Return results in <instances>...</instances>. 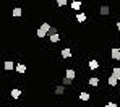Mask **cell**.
<instances>
[{
  "label": "cell",
  "instance_id": "6da1fadb",
  "mask_svg": "<svg viewBox=\"0 0 120 107\" xmlns=\"http://www.w3.org/2000/svg\"><path fill=\"white\" fill-rule=\"evenodd\" d=\"M60 55H62V59H63V60L70 59V57H71V49H68V47L62 49V50H60Z\"/></svg>",
  "mask_w": 120,
  "mask_h": 107
},
{
  "label": "cell",
  "instance_id": "7a4b0ae2",
  "mask_svg": "<svg viewBox=\"0 0 120 107\" xmlns=\"http://www.w3.org/2000/svg\"><path fill=\"white\" fill-rule=\"evenodd\" d=\"M110 57H112L114 60H117V62H119V60H120V49L112 47V49H110Z\"/></svg>",
  "mask_w": 120,
  "mask_h": 107
},
{
  "label": "cell",
  "instance_id": "3957f363",
  "mask_svg": "<svg viewBox=\"0 0 120 107\" xmlns=\"http://www.w3.org/2000/svg\"><path fill=\"white\" fill-rule=\"evenodd\" d=\"M107 83H109L110 88H115V86L119 85V78H117L115 75H110V76H109V80H107Z\"/></svg>",
  "mask_w": 120,
  "mask_h": 107
},
{
  "label": "cell",
  "instance_id": "277c9868",
  "mask_svg": "<svg viewBox=\"0 0 120 107\" xmlns=\"http://www.w3.org/2000/svg\"><path fill=\"white\" fill-rule=\"evenodd\" d=\"M109 13H110L109 5H101V7H99V15H102V16H107Z\"/></svg>",
  "mask_w": 120,
  "mask_h": 107
},
{
  "label": "cell",
  "instance_id": "5b68a950",
  "mask_svg": "<svg viewBox=\"0 0 120 107\" xmlns=\"http://www.w3.org/2000/svg\"><path fill=\"white\" fill-rule=\"evenodd\" d=\"M10 96H11L13 99H20V97H21V89H20V88H13L11 92H10Z\"/></svg>",
  "mask_w": 120,
  "mask_h": 107
},
{
  "label": "cell",
  "instance_id": "8992f818",
  "mask_svg": "<svg viewBox=\"0 0 120 107\" xmlns=\"http://www.w3.org/2000/svg\"><path fill=\"white\" fill-rule=\"evenodd\" d=\"M15 70H16V73H20V75H24V73H26V65H24V63H16Z\"/></svg>",
  "mask_w": 120,
  "mask_h": 107
},
{
  "label": "cell",
  "instance_id": "52a82bcc",
  "mask_svg": "<svg viewBox=\"0 0 120 107\" xmlns=\"http://www.w3.org/2000/svg\"><path fill=\"white\" fill-rule=\"evenodd\" d=\"M88 83H89V86H93V88H96V86H99V78H98V76H91Z\"/></svg>",
  "mask_w": 120,
  "mask_h": 107
},
{
  "label": "cell",
  "instance_id": "ba28073f",
  "mask_svg": "<svg viewBox=\"0 0 120 107\" xmlns=\"http://www.w3.org/2000/svg\"><path fill=\"white\" fill-rule=\"evenodd\" d=\"M49 41H50L52 44H57L60 41V34L59 33H57V34H49Z\"/></svg>",
  "mask_w": 120,
  "mask_h": 107
},
{
  "label": "cell",
  "instance_id": "9c48e42d",
  "mask_svg": "<svg viewBox=\"0 0 120 107\" xmlns=\"http://www.w3.org/2000/svg\"><path fill=\"white\" fill-rule=\"evenodd\" d=\"M88 66H89V70H91V71H94V70H98V68H99V62H98V60H91V62L88 63Z\"/></svg>",
  "mask_w": 120,
  "mask_h": 107
},
{
  "label": "cell",
  "instance_id": "30bf717a",
  "mask_svg": "<svg viewBox=\"0 0 120 107\" xmlns=\"http://www.w3.org/2000/svg\"><path fill=\"white\" fill-rule=\"evenodd\" d=\"M54 92H55V96H62V94H65V86H63V85L57 86V88L54 89Z\"/></svg>",
  "mask_w": 120,
  "mask_h": 107
},
{
  "label": "cell",
  "instance_id": "8fae6325",
  "mask_svg": "<svg viewBox=\"0 0 120 107\" xmlns=\"http://www.w3.org/2000/svg\"><path fill=\"white\" fill-rule=\"evenodd\" d=\"M91 99V94L89 92H80V101H83V102H88Z\"/></svg>",
  "mask_w": 120,
  "mask_h": 107
},
{
  "label": "cell",
  "instance_id": "7c38bea8",
  "mask_svg": "<svg viewBox=\"0 0 120 107\" xmlns=\"http://www.w3.org/2000/svg\"><path fill=\"white\" fill-rule=\"evenodd\" d=\"M65 76H67V78H70V80H75V76H76V73H75V70H71V68H68V70L65 71Z\"/></svg>",
  "mask_w": 120,
  "mask_h": 107
},
{
  "label": "cell",
  "instance_id": "4fadbf2b",
  "mask_svg": "<svg viewBox=\"0 0 120 107\" xmlns=\"http://www.w3.org/2000/svg\"><path fill=\"white\" fill-rule=\"evenodd\" d=\"M81 5H83V3H81L80 0H73L70 7H71V10H80V8H81Z\"/></svg>",
  "mask_w": 120,
  "mask_h": 107
},
{
  "label": "cell",
  "instance_id": "5bb4252c",
  "mask_svg": "<svg viewBox=\"0 0 120 107\" xmlns=\"http://www.w3.org/2000/svg\"><path fill=\"white\" fill-rule=\"evenodd\" d=\"M11 15H13L15 18H20L21 15H23V10H21L20 7H16V8H13V11H11Z\"/></svg>",
  "mask_w": 120,
  "mask_h": 107
},
{
  "label": "cell",
  "instance_id": "9a60e30c",
  "mask_svg": "<svg viewBox=\"0 0 120 107\" xmlns=\"http://www.w3.org/2000/svg\"><path fill=\"white\" fill-rule=\"evenodd\" d=\"M36 36H38V37H39V39H44V37H45V36H47V31H44V29H42V28H39V29H38V31H36Z\"/></svg>",
  "mask_w": 120,
  "mask_h": 107
},
{
  "label": "cell",
  "instance_id": "2e32d148",
  "mask_svg": "<svg viewBox=\"0 0 120 107\" xmlns=\"http://www.w3.org/2000/svg\"><path fill=\"white\" fill-rule=\"evenodd\" d=\"M3 66H5V70H7V71H10V70H13L16 65L13 63V62H10V60H7V62L3 63Z\"/></svg>",
  "mask_w": 120,
  "mask_h": 107
},
{
  "label": "cell",
  "instance_id": "e0dca14e",
  "mask_svg": "<svg viewBox=\"0 0 120 107\" xmlns=\"http://www.w3.org/2000/svg\"><path fill=\"white\" fill-rule=\"evenodd\" d=\"M76 21H78V23H84V21H86V13L80 11V13L76 15Z\"/></svg>",
  "mask_w": 120,
  "mask_h": 107
},
{
  "label": "cell",
  "instance_id": "ac0fdd59",
  "mask_svg": "<svg viewBox=\"0 0 120 107\" xmlns=\"http://www.w3.org/2000/svg\"><path fill=\"white\" fill-rule=\"evenodd\" d=\"M62 85H63V86H70V85H73V80H70V78L65 76V78L62 80Z\"/></svg>",
  "mask_w": 120,
  "mask_h": 107
},
{
  "label": "cell",
  "instance_id": "d6986e66",
  "mask_svg": "<svg viewBox=\"0 0 120 107\" xmlns=\"http://www.w3.org/2000/svg\"><path fill=\"white\" fill-rule=\"evenodd\" d=\"M112 75H115L120 80V66H114V68H112Z\"/></svg>",
  "mask_w": 120,
  "mask_h": 107
},
{
  "label": "cell",
  "instance_id": "ffe728a7",
  "mask_svg": "<svg viewBox=\"0 0 120 107\" xmlns=\"http://www.w3.org/2000/svg\"><path fill=\"white\" fill-rule=\"evenodd\" d=\"M41 28H42V29H44V31H47V33H49V31H50V28H52V26H50V24H49V23H41Z\"/></svg>",
  "mask_w": 120,
  "mask_h": 107
},
{
  "label": "cell",
  "instance_id": "44dd1931",
  "mask_svg": "<svg viewBox=\"0 0 120 107\" xmlns=\"http://www.w3.org/2000/svg\"><path fill=\"white\" fill-rule=\"evenodd\" d=\"M67 3H68V0H57V5L59 7H67Z\"/></svg>",
  "mask_w": 120,
  "mask_h": 107
},
{
  "label": "cell",
  "instance_id": "7402d4cb",
  "mask_svg": "<svg viewBox=\"0 0 120 107\" xmlns=\"http://www.w3.org/2000/svg\"><path fill=\"white\" fill-rule=\"evenodd\" d=\"M57 33H59V31H57V28H54V26H52V28H50V31H49V34H57Z\"/></svg>",
  "mask_w": 120,
  "mask_h": 107
},
{
  "label": "cell",
  "instance_id": "603a6c76",
  "mask_svg": "<svg viewBox=\"0 0 120 107\" xmlns=\"http://www.w3.org/2000/svg\"><path fill=\"white\" fill-rule=\"evenodd\" d=\"M105 107H117V104H115V102H107Z\"/></svg>",
  "mask_w": 120,
  "mask_h": 107
},
{
  "label": "cell",
  "instance_id": "cb8c5ba5",
  "mask_svg": "<svg viewBox=\"0 0 120 107\" xmlns=\"http://www.w3.org/2000/svg\"><path fill=\"white\" fill-rule=\"evenodd\" d=\"M117 29L120 31V21H117Z\"/></svg>",
  "mask_w": 120,
  "mask_h": 107
}]
</instances>
